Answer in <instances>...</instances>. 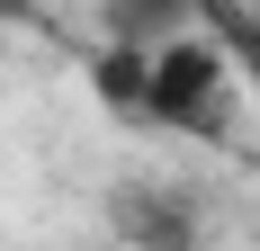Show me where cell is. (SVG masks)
Masks as SVG:
<instances>
[{
	"instance_id": "277c9868",
	"label": "cell",
	"mask_w": 260,
	"mask_h": 251,
	"mask_svg": "<svg viewBox=\"0 0 260 251\" xmlns=\"http://www.w3.org/2000/svg\"><path fill=\"white\" fill-rule=\"evenodd\" d=\"M36 18V0H0V27H27Z\"/></svg>"
},
{
	"instance_id": "3957f363",
	"label": "cell",
	"mask_w": 260,
	"mask_h": 251,
	"mask_svg": "<svg viewBox=\"0 0 260 251\" xmlns=\"http://www.w3.org/2000/svg\"><path fill=\"white\" fill-rule=\"evenodd\" d=\"M188 27H198V0H99V45L126 54H161Z\"/></svg>"
},
{
	"instance_id": "7a4b0ae2",
	"label": "cell",
	"mask_w": 260,
	"mask_h": 251,
	"mask_svg": "<svg viewBox=\"0 0 260 251\" xmlns=\"http://www.w3.org/2000/svg\"><path fill=\"white\" fill-rule=\"evenodd\" d=\"M108 233L126 251H207V198L180 179H117L108 189Z\"/></svg>"
},
{
	"instance_id": "6da1fadb",
	"label": "cell",
	"mask_w": 260,
	"mask_h": 251,
	"mask_svg": "<svg viewBox=\"0 0 260 251\" xmlns=\"http://www.w3.org/2000/svg\"><path fill=\"white\" fill-rule=\"evenodd\" d=\"M90 90H99V108H117V117L144 125V135H198V144H215L224 117H234V99H242L234 54L215 45L207 27L171 36L161 54L99 45L90 54Z\"/></svg>"
}]
</instances>
